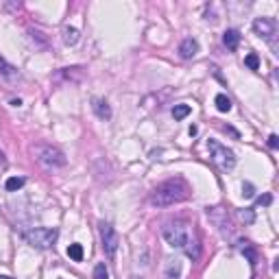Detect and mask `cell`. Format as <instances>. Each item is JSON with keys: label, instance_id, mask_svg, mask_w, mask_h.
<instances>
[{"label": "cell", "instance_id": "6da1fadb", "mask_svg": "<svg viewBox=\"0 0 279 279\" xmlns=\"http://www.w3.org/2000/svg\"><path fill=\"white\" fill-rule=\"evenodd\" d=\"M190 194V188L188 183L181 179V177H175V179H168L164 183H159V186L151 192V201L153 207H170L175 203H181V201H186Z\"/></svg>", "mask_w": 279, "mask_h": 279}, {"label": "cell", "instance_id": "7a4b0ae2", "mask_svg": "<svg viewBox=\"0 0 279 279\" xmlns=\"http://www.w3.org/2000/svg\"><path fill=\"white\" fill-rule=\"evenodd\" d=\"M31 153L35 157V162L41 164L46 170H59L68 164L66 155H63L59 148L50 146V144H33L31 146Z\"/></svg>", "mask_w": 279, "mask_h": 279}, {"label": "cell", "instance_id": "3957f363", "mask_svg": "<svg viewBox=\"0 0 279 279\" xmlns=\"http://www.w3.org/2000/svg\"><path fill=\"white\" fill-rule=\"evenodd\" d=\"M22 238L35 249H50L59 238V231L55 227H33L24 231Z\"/></svg>", "mask_w": 279, "mask_h": 279}, {"label": "cell", "instance_id": "277c9868", "mask_svg": "<svg viewBox=\"0 0 279 279\" xmlns=\"http://www.w3.org/2000/svg\"><path fill=\"white\" fill-rule=\"evenodd\" d=\"M207 148H210V157L212 162L218 166V168L223 170V173H227V170H231L236 166V155L231 148H227L225 144H221V142L216 140H207Z\"/></svg>", "mask_w": 279, "mask_h": 279}, {"label": "cell", "instance_id": "5b68a950", "mask_svg": "<svg viewBox=\"0 0 279 279\" xmlns=\"http://www.w3.org/2000/svg\"><path fill=\"white\" fill-rule=\"evenodd\" d=\"M162 236H164V240L168 242L173 249H186L188 240H190V231H188V227L183 223H168V225H164Z\"/></svg>", "mask_w": 279, "mask_h": 279}, {"label": "cell", "instance_id": "8992f818", "mask_svg": "<svg viewBox=\"0 0 279 279\" xmlns=\"http://www.w3.org/2000/svg\"><path fill=\"white\" fill-rule=\"evenodd\" d=\"M100 242H103V249L109 258H114L118 251V245H120V238H118L116 229L111 227L109 223H100Z\"/></svg>", "mask_w": 279, "mask_h": 279}, {"label": "cell", "instance_id": "52a82bcc", "mask_svg": "<svg viewBox=\"0 0 279 279\" xmlns=\"http://www.w3.org/2000/svg\"><path fill=\"white\" fill-rule=\"evenodd\" d=\"M253 31H255V35H260V37L271 39L273 35H275V22L269 20V17H258V20L253 22Z\"/></svg>", "mask_w": 279, "mask_h": 279}, {"label": "cell", "instance_id": "ba28073f", "mask_svg": "<svg viewBox=\"0 0 279 279\" xmlns=\"http://www.w3.org/2000/svg\"><path fill=\"white\" fill-rule=\"evenodd\" d=\"M197 52H199V41L197 39L188 37L179 44V57L181 59H192V57H197Z\"/></svg>", "mask_w": 279, "mask_h": 279}, {"label": "cell", "instance_id": "9c48e42d", "mask_svg": "<svg viewBox=\"0 0 279 279\" xmlns=\"http://www.w3.org/2000/svg\"><path fill=\"white\" fill-rule=\"evenodd\" d=\"M0 76H2L7 83H15L20 81V72H17L15 66H11L9 61H4L2 57H0Z\"/></svg>", "mask_w": 279, "mask_h": 279}, {"label": "cell", "instance_id": "30bf717a", "mask_svg": "<svg viewBox=\"0 0 279 279\" xmlns=\"http://www.w3.org/2000/svg\"><path fill=\"white\" fill-rule=\"evenodd\" d=\"M92 109H94V114H96L100 120H109L111 118V107L107 105V100H103V98H94L92 100Z\"/></svg>", "mask_w": 279, "mask_h": 279}, {"label": "cell", "instance_id": "8fae6325", "mask_svg": "<svg viewBox=\"0 0 279 279\" xmlns=\"http://www.w3.org/2000/svg\"><path fill=\"white\" fill-rule=\"evenodd\" d=\"M223 44L227 46L229 50H236V48H238V44H240V33L236 31V28H229V31H225Z\"/></svg>", "mask_w": 279, "mask_h": 279}, {"label": "cell", "instance_id": "7c38bea8", "mask_svg": "<svg viewBox=\"0 0 279 279\" xmlns=\"http://www.w3.org/2000/svg\"><path fill=\"white\" fill-rule=\"evenodd\" d=\"M164 275H166V279H179L181 277V262L179 260H168Z\"/></svg>", "mask_w": 279, "mask_h": 279}, {"label": "cell", "instance_id": "4fadbf2b", "mask_svg": "<svg viewBox=\"0 0 279 279\" xmlns=\"http://www.w3.org/2000/svg\"><path fill=\"white\" fill-rule=\"evenodd\" d=\"M76 41H79V31L74 26H63V44L74 46Z\"/></svg>", "mask_w": 279, "mask_h": 279}, {"label": "cell", "instance_id": "5bb4252c", "mask_svg": "<svg viewBox=\"0 0 279 279\" xmlns=\"http://www.w3.org/2000/svg\"><path fill=\"white\" fill-rule=\"evenodd\" d=\"M214 103H216V109L223 111V114H227V111H231V100L225 96V94H218L216 98H214Z\"/></svg>", "mask_w": 279, "mask_h": 279}, {"label": "cell", "instance_id": "9a60e30c", "mask_svg": "<svg viewBox=\"0 0 279 279\" xmlns=\"http://www.w3.org/2000/svg\"><path fill=\"white\" fill-rule=\"evenodd\" d=\"M68 258L74 260V262H81L83 260V247L79 245V242H74V245L68 247Z\"/></svg>", "mask_w": 279, "mask_h": 279}, {"label": "cell", "instance_id": "2e32d148", "mask_svg": "<svg viewBox=\"0 0 279 279\" xmlns=\"http://www.w3.org/2000/svg\"><path fill=\"white\" fill-rule=\"evenodd\" d=\"M24 183H26L24 177H11V179H7V190L9 192H15V190H20Z\"/></svg>", "mask_w": 279, "mask_h": 279}, {"label": "cell", "instance_id": "e0dca14e", "mask_svg": "<svg viewBox=\"0 0 279 279\" xmlns=\"http://www.w3.org/2000/svg\"><path fill=\"white\" fill-rule=\"evenodd\" d=\"M190 105H175L173 107V116H175V120H183L188 114H190Z\"/></svg>", "mask_w": 279, "mask_h": 279}, {"label": "cell", "instance_id": "ac0fdd59", "mask_svg": "<svg viewBox=\"0 0 279 279\" xmlns=\"http://www.w3.org/2000/svg\"><path fill=\"white\" fill-rule=\"evenodd\" d=\"M245 63H247L249 70H258L260 68V59H258V55H255V52H251V55L245 57Z\"/></svg>", "mask_w": 279, "mask_h": 279}, {"label": "cell", "instance_id": "d6986e66", "mask_svg": "<svg viewBox=\"0 0 279 279\" xmlns=\"http://www.w3.org/2000/svg\"><path fill=\"white\" fill-rule=\"evenodd\" d=\"M94 279H109V271H107L105 264H96V269H94Z\"/></svg>", "mask_w": 279, "mask_h": 279}, {"label": "cell", "instance_id": "ffe728a7", "mask_svg": "<svg viewBox=\"0 0 279 279\" xmlns=\"http://www.w3.org/2000/svg\"><path fill=\"white\" fill-rule=\"evenodd\" d=\"M240 245H245V247H242V253H245L249 260H251V266H255V264H258V255H255V251L247 247V242H240Z\"/></svg>", "mask_w": 279, "mask_h": 279}, {"label": "cell", "instance_id": "44dd1931", "mask_svg": "<svg viewBox=\"0 0 279 279\" xmlns=\"http://www.w3.org/2000/svg\"><path fill=\"white\" fill-rule=\"evenodd\" d=\"M240 218H242L245 223H253V221H255V214H253V210H249V207H247V210L240 212Z\"/></svg>", "mask_w": 279, "mask_h": 279}, {"label": "cell", "instance_id": "7402d4cb", "mask_svg": "<svg viewBox=\"0 0 279 279\" xmlns=\"http://www.w3.org/2000/svg\"><path fill=\"white\" fill-rule=\"evenodd\" d=\"M242 194H245V197H253V186L251 183H245V186H242Z\"/></svg>", "mask_w": 279, "mask_h": 279}, {"label": "cell", "instance_id": "603a6c76", "mask_svg": "<svg viewBox=\"0 0 279 279\" xmlns=\"http://www.w3.org/2000/svg\"><path fill=\"white\" fill-rule=\"evenodd\" d=\"M271 201H273V199H271V194H264V197H258V203H260V205H271Z\"/></svg>", "mask_w": 279, "mask_h": 279}, {"label": "cell", "instance_id": "cb8c5ba5", "mask_svg": "<svg viewBox=\"0 0 279 279\" xmlns=\"http://www.w3.org/2000/svg\"><path fill=\"white\" fill-rule=\"evenodd\" d=\"M269 146L273 148V151L279 146V138H277V135H271V138H269Z\"/></svg>", "mask_w": 279, "mask_h": 279}, {"label": "cell", "instance_id": "d4e9b609", "mask_svg": "<svg viewBox=\"0 0 279 279\" xmlns=\"http://www.w3.org/2000/svg\"><path fill=\"white\" fill-rule=\"evenodd\" d=\"M4 166H7V157H4V153L0 151V168H4Z\"/></svg>", "mask_w": 279, "mask_h": 279}, {"label": "cell", "instance_id": "484cf974", "mask_svg": "<svg viewBox=\"0 0 279 279\" xmlns=\"http://www.w3.org/2000/svg\"><path fill=\"white\" fill-rule=\"evenodd\" d=\"M0 279H13V277H9V275H0Z\"/></svg>", "mask_w": 279, "mask_h": 279}, {"label": "cell", "instance_id": "4316f807", "mask_svg": "<svg viewBox=\"0 0 279 279\" xmlns=\"http://www.w3.org/2000/svg\"><path fill=\"white\" fill-rule=\"evenodd\" d=\"M133 279H140V277H133Z\"/></svg>", "mask_w": 279, "mask_h": 279}]
</instances>
